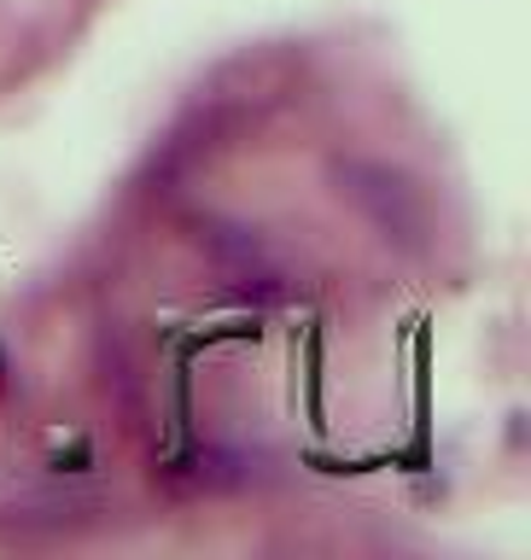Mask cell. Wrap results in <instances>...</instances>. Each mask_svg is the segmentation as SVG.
<instances>
[{
    "mask_svg": "<svg viewBox=\"0 0 531 560\" xmlns=\"http://www.w3.org/2000/svg\"><path fill=\"white\" fill-rule=\"evenodd\" d=\"M333 192L345 205H357L385 245H397V252L427 245V199H420V187L403 170L374 164V158H339L333 164Z\"/></svg>",
    "mask_w": 531,
    "mask_h": 560,
    "instance_id": "cell-1",
    "label": "cell"
}]
</instances>
